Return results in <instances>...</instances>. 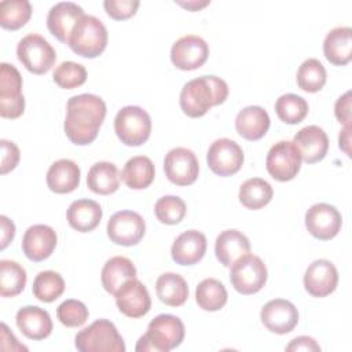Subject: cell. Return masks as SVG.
<instances>
[{"instance_id": "20", "label": "cell", "mask_w": 352, "mask_h": 352, "mask_svg": "<svg viewBox=\"0 0 352 352\" xmlns=\"http://www.w3.org/2000/svg\"><path fill=\"white\" fill-rule=\"evenodd\" d=\"M293 144L298 150L301 161L315 164L326 157L329 150V138L323 128L318 125H308L294 135Z\"/></svg>"}, {"instance_id": "11", "label": "cell", "mask_w": 352, "mask_h": 352, "mask_svg": "<svg viewBox=\"0 0 352 352\" xmlns=\"http://www.w3.org/2000/svg\"><path fill=\"white\" fill-rule=\"evenodd\" d=\"M146 232L143 217L133 210L116 212L107 221V235L110 241L121 246L138 245Z\"/></svg>"}, {"instance_id": "19", "label": "cell", "mask_w": 352, "mask_h": 352, "mask_svg": "<svg viewBox=\"0 0 352 352\" xmlns=\"http://www.w3.org/2000/svg\"><path fill=\"white\" fill-rule=\"evenodd\" d=\"M58 242L56 232L47 224L30 226L22 239V250L32 261H43L55 250Z\"/></svg>"}, {"instance_id": "22", "label": "cell", "mask_w": 352, "mask_h": 352, "mask_svg": "<svg viewBox=\"0 0 352 352\" xmlns=\"http://www.w3.org/2000/svg\"><path fill=\"white\" fill-rule=\"evenodd\" d=\"M206 252V236L197 230L182 232L173 242L170 254L179 265H194L202 260Z\"/></svg>"}, {"instance_id": "6", "label": "cell", "mask_w": 352, "mask_h": 352, "mask_svg": "<svg viewBox=\"0 0 352 352\" xmlns=\"http://www.w3.org/2000/svg\"><path fill=\"white\" fill-rule=\"evenodd\" d=\"M114 131L121 143L126 146H142L151 133V118L139 106H125L114 118Z\"/></svg>"}, {"instance_id": "3", "label": "cell", "mask_w": 352, "mask_h": 352, "mask_svg": "<svg viewBox=\"0 0 352 352\" xmlns=\"http://www.w3.org/2000/svg\"><path fill=\"white\" fill-rule=\"evenodd\" d=\"M184 338L183 322L170 314L155 316L147 326V331L138 340L136 352H169L182 344Z\"/></svg>"}, {"instance_id": "5", "label": "cell", "mask_w": 352, "mask_h": 352, "mask_svg": "<svg viewBox=\"0 0 352 352\" xmlns=\"http://www.w3.org/2000/svg\"><path fill=\"white\" fill-rule=\"evenodd\" d=\"M74 345L80 352H124L125 344L113 322L98 319L77 333Z\"/></svg>"}, {"instance_id": "43", "label": "cell", "mask_w": 352, "mask_h": 352, "mask_svg": "<svg viewBox=\"0 0 352 352\" xmlns=\"http://www.w3.org/2000/svg\"><path fill=\"white\" fill-rule=\"evenodd\" d=\"M138 0H106L103 7L107 15L116 21H122L133 16L139 7Z\"/></svg>"}, {"instance_id": "35", "label": "cell", "mask_w": 352, "mask_h": 352, "mask_svg": "<svg viewBox=\"0 0 352 352\" xmlns=\"http://www.w3.org/2000/svg\"><path fill=\"white\" fill-rule=\"evenodd\" d=\"M25 268L12 260L0 261V296L15 297L26 286Z\"/></svg>"}, {"instance_id": "28", "label": "cell", "mask_w": 352, "mask_h": 352, "mask_svg": "<svg viewBox=\"0 0 352 352\" xmlns=\"http://www.w3.org/2000/svg\"><path fill=\"white\" fill-rule=\"evenodd\" d=\"M102 216L103 210L100 205L96 201L88 198L72 202L66 213L69 226L80 232H89L95 230L99 226Z\"/></svg>"}, {"instance_id": "13", "label": "cell", "mask_w": 352, "mask_h": 352, "mask_svg": "<svg viewBox=\"0 0 352 352\" xmlns=\"http://www.w3.org/2000/svg\"><path fill=\"white\" fill-rule=\"evenodd\" d=\"M164 170L170 183L176 186H190L198 177L199 164L191 150L175 147L165 155Z\"/></svg>"}, {"instance_id": "17", "label": "cell", "mask_w": 352, "mask_h": 352, "mask_svg": "<svg viewBox=\"0 0 352 352\" xmlns=\"http://www.w3.org/2000/svg\"><path fill=\"white\" fill-rule=\"evenodd\" d=\"M338 283L336 265L326 258L312 261L304 274V287L312 297H326L331 294Z\"/></svg>"}, {"instance_id": "32", "label": "cell", "mask_w": 352, "mask_h": 352, "mask_svg": "<svg viewBox=\"0 0 352 352\" xmlns=\"http://www.w3.org/2000/svg\"><path fill=\"white\" fill-rule=\"evenodd\" d=\"M158 298L169 307H180L188 298V286L186 279L175 272H165L155 282Z\"/></svg>"}, {"instance_id": "46", "label": "cell", "mask_w": 352, "mask_h": 352, "mask_svg": "<svg viewBox=\"0 0 352 352\" xmlns=\"http://www.w3.org/2000/svg\"><path fill=\"white\" fill-rule=\"evenodd\" d=\"M287 352H292V351H312V352H319L320 351V346L319 344L312 338V337H308V336H300V337H296L290 341V344L286 345L285 348Z\"/></svg>"}, {"instance_id": "2", "label": "cell", "mask_w": 352, "mask_h": 352, "mask_svg": "<svg viewBox=\"0 0 352 352\" xmlns=\"http://www.w3.org/2000/svg\"><path fill=\"white\" fill-rule=\"evenodd\" d=\"M228 96L227 82L216 76H201L186 82L180 92V107L191 118L205 116L213 106L221 104Z\"/></svg>"}, {"instance_id": "10", "label": "cell", "mask_w": 352, "mask_h": 352, "mask_svg": "<svg viewBox=\"0 0 352 352\" xmlns=\"http://www.w3.org/2000/svg\"><path fill=\"white\" fill-rule=\"evenodd\" d=\"M267 172L278 182L294 179L301 168V155L293 142L279 140L275 143L265 158Z\"/></svg>"}, {"instance_id": "18", "label": "cell", "mask_w": 352, "mask_h": 352, "mask_svg": "<svg viewBox=\"0 0 352 352\" xmlns=\"http://www.w3.org/2000/svg\"><path fill=\"white\" fill-rule=\"evenodd\" d=\"M263 324L275 334H287L298 323V311L293 302L275 298L268 301L260 312Z\"/></svg>"}, {"instance_id": "26", "label": "cell", "mask_w": 352, "mask_h": 352, "mask_svg": "<svg viewBox=\"0 0 352 352\" xmlns=\"http://www.w3.org/2000/svg\"><path fill=\"white\" fill-rule=\"evenodd\" d=\"M323 54L336 66L346 65L352 59V29L349 26L331 29L324 37Z\"/></svg>"}, {"instance_id": "47", "label": "cell", "mask_w": 352, "mask_h": 352, "mask_svg": "<svg viewBox=\"0 0 352 352\" xmlns=\"http://www.w3.org/2000/svg\"><path fill=\"white\" fill-rule=\"evenodd\" d=\"M0 223H1V243H0V249L3 250L14 239L15 226H14V223L7 216H0Z\"/></svg>"}, {"instance_id": "38", "label": "cell", "mask_w": 352, "mask_h": 352, "mask_svg": "<svg viewBox=\"0 0 352 352\" xmlns=\"http://www.w3.org/2000/svg\"><path fill=\"white\" fill-rule=\"evenodd\" d=\"M32 16V6L28 0H6L0 3V25L8 30L22 28Z\"/></svg>"}, {"instance_id": "33", "label": "cell", "mask_w": 352, "mask_h": 352, "mask_svg": "<svg viewBox=\"0 0 352 352\" xmlns=\"http://www.w3.org/2000/svg\"><path fill=\"white\" fill-rule=\"evenodd\" d=\"M274 190L271 184L261 177H252L242 183L239 187L241 204L252 210H257L268 205L272 199Z\"/></svg>"}, {"instance_id": "9", "label": "cell", "mask_w": 352, "mask_h": 352, "mask_svg": "<svg viewBox=\"0 0 352 352\" xmlns=\"http://www.w3.org/2000/svg\"><path fill=\"white\" fill-rule=\"evenodd\" d=\"M25 111L22 95V77L14 65H0V116L3 118H18Z\"/></svg>"}, {"instance_id": "7", "label": "cell", "mask_w": 352, "mask_h": 352, "mask_svg": "<svg viewBox=\"0 0 352 352\" xmlns=\"http://www.w3.org/2000/svg\"><path fill=\"white\" fill-rule=\"evenodd\" d=\"M19 62L33 74H45L56 60L52 45L40 34H26L16 45Z\"/></svg>"}, {"instance_id": "39", "label": "cell", "mask_w": 352, "mask_h": 352, "mask_svg": "<svg viewBox=\"0 0 352 352\" xmlns=\"http://www.w3.org/2000/svg\"><path fill=\"white\" fill-rule=\"evenodd\" d=\"M275 113L280 121L294 125L301 122L308 114V103L296 94H285L275 102Z\"/></svg>"}, {"instance_id": "1", "label": "cell", "mask_w": 352, "mask_h": 352, "mask_svg": "<svg viewBox=\"0 0 352 352\" xmlns=\"http://www.w3.org/2000/svg\"><path fill=\"white\" fill-rule=\"evenodd\" d=\"M104 100L94 94L72 96L66 104L63 129L67 139L78 146L92 143L106 117Z\"/></svg>"}, {"instance_id": "27", "label": "cell", "mask_w": 352, "mask_h": 352, "mask_svg": "<svg viewBox=\"0 0 352 352\" xmlns=\"http://www.w3.org/2000/svg\"><path fill=\"white\" fill-rule=\"evenodd\" d=\"M270 124L268 113L260 106L243 107L235 117V129L246 140L261 139L267 133Z\"/></svg>"}, {"instance_id": "24", "label": "cell", "mask_w": 352, "mask_h": 352, "mask_svg": "<svg viewBox=\"0 0 352 352\" xmlns=\"http://www.w3.org/2000/svg\"><path fill=\"white\" fill-rule=\"evenodd\" d=\"M214 253L224 267H231L238 258L250 253V242L241 231L226 230L216 238Z\"/></svg>"}, {"instance_id": "44", "label": "cell", "mask_w": 352, "mask_h": 352, "mask_svg": "<svg viewBox=\"0 0 352 352\" xmlns=\"http://www.w3.org/2000/svg\"><path fill=\"white\" fill-rule=\"evenodd\" d=\"M0 144H1V170L0 172L1 175H6L16 168L21 158V153L18 146L14 142L1 139Z\"/></svg>"}, {"instance_id": "14", "label": "cell", "mask_w": 352, "mask_h": 352, "mask_svg": "<svg viewBox=\"0 0 352 352\" xmlns=\"http://www.w3.org/2000/svg\"><path fill=\"white\" fill-rule=\"evenodd\" d=\"M341 213L330 204H315L305 213L308 232L320 241L333 239L341 230Z\"/></svg>"}, {"instance_id": "21", "label": "cell", "mask_w": 352, "mask_h": 352, "mask_svg": "<svg viewBox=\"0 0 352 352\" xmlns=\"http://www.w3.org/2000/svg\"><path fill=\"white\" fill-rule=\"evenodd\" d=\"M85 15L82 8L72 1L56 3L51 7L47 15V26L52 36L59 41L67 44L72 30L78 19Z\"/></svg>"}, {"instance_id": "49", "label": "cell", "mask_w": 352, "mask_h": 352, "mask_svg": "<svg viewBox=\"0 0 352 352\" xmlns=\"http://www.w3.org/2000/svg\"><path fill=\"white\" fill-rule=\"evenodd\" d=\"M177 4H179V6H182V7H184V8H187V10L198 11L199 8L206 7V6L209 4V1H187V3H182V1H179Z\"/></svg>"}, {"instance_id": "23", "label": "cell", "mask_w": 352, "mask_h": 352, "mask_svg": "<svg viewBox=\"0 0 352 352\" xmlns=\"http://www.w3.org/2000/svg\"><path fill=\"white\" fill-rule=\"evenodd\" d=\"M15 322L23 336L36 341L47 338L54 327L50 314L36 305H26L18 309Z\"/></svg>"}, {"instance_id": "16", "label": "cell", "mask_w": 352, "mask_h": 352, "mask_svg": "<svg viewBox=\"0 0 352 352\" xmlns=\"http://www.w3.org/2000/svg\"><path fill=\"white\" fill-rule=\"evenodd\" d=\"M116 304L125 316L140 318L151 308V298L147 287L136 278L128 279L114 294Z\"/></svg>"}, {"instance_id": "12", "label": "cell", "mask_w": 352, "mask_h": 352, "mask_svg": "<svg viewBox=\"0 0 352 352\" xmlns=\"http://www.w3.org/2000/svg\"><path fill=\"white\" fill-rule=\"evenodd\" d=\"M243 150L242 147L227 138L216 139L206 154L208 166L210 170L219 176H231L236 173L243 164Z\"/></svg>"}, {"instance_id": "36", "label": "cell", "mask_w": 352, "mask_h": 352, "mask_svg": "<svg viewBox=\"0 0 352 352\" xmlns=\"http://www.w3.org/2000/svg\"><path fill=\"white\" fill-rule=\"evenodd\" d=\"M65 290V280L60 274L55 271H41L33 280V296L43 302H52L62 296Z\"/></svg>"}, {"instance_id": "8", "label": "cell", "mask_w": 352, "mask_h": 352, "mask_svg": "<svg viewBox=\"0 0 352 352\" xmlns=\"http://www.w3.org/2000/svg\"><path fill=\"white\" fill-rule=\"evenodd\" d=\"M268 278L264 261L254 254H245L238 258L230 271V280L234 289L241 294H254L260 292Z\"/></svg>"}, {"instance_id": "42", "label": "cell", "mask_w": 352, "mask_h": 352, "mask_svg": "<svg viewBox=\"0 0 352 352\" xmlns=\"http://www.w3.org/2000/svg\"><path fill=\"white\" fill-rule=\"evenodd\" d=\"M56 316L66 327H80L87 322L89 312L82 301L69 298L58 305Z\"/></svg>"}, {"instance_id": "37", "label": "cell", "mask_w": 352, "mask_h": 352, "mask_svg": "<svg viewBox=\"0 0 352 352\" xmlns=\"http://www.w3.org/2000/svg\"><path fill=\"white\" fill-rule=\"evenodd\" d=\"M326 69L316 58L305 59L297 70V85L305 92H318L326 84Z\"/></svg>"}, {"instance_id": "30", "label": "cell", "mask_w": 352, "mask_h": 352, "mask_svg": "<svg viewBox=\"0 0 352 352\" xmlns=\"http://www.w3.org/2000/svg\"><path fill=\"white\" fill-rule=\"evenodd\" d=\"M87 186L91 191L100 195H109L120 187V173L117 166L109 161L94 164L87 175Z\"/></svg>"}, {"instance_id": "4", "label": "cell", "mask_w": 352, "mask_h": 352, "mask_svg": "<svg viewBox=\"0 0 352 352\" xmlns=\"http://www.w3.org/2000/svg\"><path fill=\"white\" fill-rule=\"evenodd\" d=\"M109 33L103 22L94 15H82L74 25L67 45L82 58L99 56L107 45Z\"/></svg>"}, {"instance_id": "41", "label": "cell", "mask_w": 352, "mask_h": 352, "mask_svg": "<svg viewBox=\"0 0 352 352\" xmlns=\"http://www.w3.org/2000/svg\"><path fill=\"white\" fill-rule=\"evenodd\" d=\"M54 82L60 88L73 89L82 85L87 80V70L81 63H76L73 60L62 62L56 66L54 72Z\"/></svg>"}, {"instance_id": "25", "label": "cell", "mask_w": 352, "mask_h": 352, "mask_svg": "<svg viewBox=\"0 0 352 352\" xmlns=\"http://www.w3.org/2000/svg\"><path fill=\"white\" fill-rule=\"evenodd\" d=\"M80 175V168L74 161L62 158L50 166L47 172V186L56 194H69L78 187Z\"/></svg>"}, {"instance_id": "40", "label": "cell", "mask_w": 352, "mask_h": 352, "mask_svg": "<svg viewBox=\"0 0 352 352\" xmlns=\"http://www.w3.org/2000/svg\"><path fill=\"white\" fill-rule=\"evenodd\" d=\"M186 202L177 195L161 197L154 206V213L157 219L164 224H177L186 216Z\"/></svg>"}, {"instance_id": "34", "label": "cell", "mask_w": 352, "mask_h": 352, "mask_svg": "<svg viewBox=\"0 0 352 352\" xmlns=\"http://www.w3.org/2000/svg\"><path fill=\"white\" fill-rule=\"evenodd\" d=\"M227 297L228 294L224 285L214 278L204 279L199 282L195 290V300L198 307L209 312L221 309L227 302Z\"/></svg>"}, {"instance_id": "15", "label": "cell", "mask_w": 352, "mask_h": 352, "mask_svg": "<svg viewBox=\"0 0 352 352\" xmlns=\"http://www.w3.org/2000/svg\"><path fill=\"white\" fill-rule=\"evenodd\" d=\"M209 56L206 41L195 34H187L176 40L170 48V60L180 70L199 69Z\"/></svg>"}, {"instance_id": "29", "label": "cell", "mask_w": 352, "mask_h": 352, "mask_svg": "<svg viewBox=\"0 0 352 352\" xmlns=\"http://www.w3.org/2000/svg\"><path fill=\"white\" fill-rule=\"evenodd\" d=\"M133 278H136V268L133 263L124 256H114L109 258L104 263L100 274L104 290L113 296L128 279Z\"/></svg>"}, {"instance_id": "45", "label": "cell", "mask_w": 352, "mask_h": 352, "mask_svg": "<svg viewBox=\"0 0 352 352\" xmlns=\"http://www.w3.org/2000/svg\"><path fill=\"white\" fill-rule=\"evenodd\" d=\"M334 114L344 126L351 125V91H346L337 99L334 104Z\"/></svg>"}, {"instance_id": "31", "label": "cell", "mask_w": 352, "mask_h": 352, "mask_svg": "<svg viewBox=\"0 0 352 352\" xmlns=\"http://www.w3.org/2000/svg\"><path fill=\"white\" fill-rule=\"evenodd\" d=\"M155 176L153 161L146 155H136L126 161L121 172L122 182L132 190L147 188Z\"/></svg>"}, {"instance_id": "48", "label": "cell", "mask_w": 352, "mask_h": 352, "mask_svg": "<svg viewBox=\"0 0 352 352\" xmlns=\"http://www.w3.org/2000/svg\"><path fill=\"white\" fill-rule=\"evenodd\" d=\"M349 144H351V125H345L338 135V146L341 150L345 151V154L351 155V150H349Z\"/></svg>"}]
</instances>
